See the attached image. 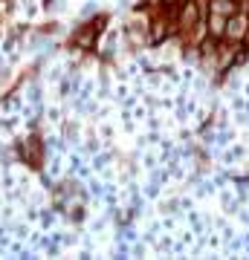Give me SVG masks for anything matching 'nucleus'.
<instances>
[{"instance_id": "nucleus-3", "label": "nucleus", "mask_w": 249, "mask_h": 260, "mask_svg": "<svg viewBox=\"0 0 249 260\" xmlns=\"http://www.w3.org/2000/svg\"><path fill=\"white\" fill-rule=\"evenodd\" d=\"M197 18H200L197 3H185L183 12H180V18H177V26L183 29V32H191V26H197Z\"/></svg>"}, {"instance_id": "nucleus-1", "label": "nucleus", "mask_w": 249, "mask_h": 260, "mask_svg": "<svg viewBox=\"0 0 249 260\" xmlns=\"http://www.w3.org/2000/svg\"><path fill=\"white\" fill-rule=\"evenodd\" d=\"M238 12V3L235 0H212L209 3V15H206V26L214 38H223V29H226V20Z\"/></svg>"}, {"instance_id": "nucleus-2", "label": "nucleus", "mask_w": 249, "mask_h": 260, "mask_svg": "<svg viewBox=\"0 0 249 260\" xmlns=\"http://www.w3.org/2000/svg\"><path fill=\"white\" fill-rule=\"evenodd\" d=\"M223 38L226 41H243V38H249V15H232L229 20H226V29H223Z\"/></svg>"}]
</instances>
